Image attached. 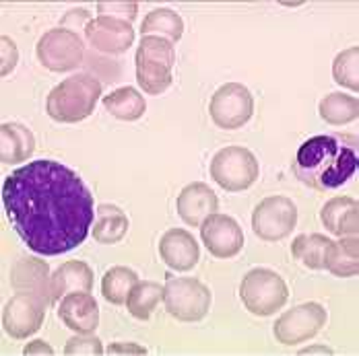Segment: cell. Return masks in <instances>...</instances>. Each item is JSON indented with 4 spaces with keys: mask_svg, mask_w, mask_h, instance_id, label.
Instances as JSON below:
<instances>
[{
    "mask_svg": "<svg viewBox=\"0 0 359 356\" xmlns=\"http://www.w3.org/2000/svg\"><path fill=\"white\" fill-rule=\"evenodd\" d=\"M11 225L39 255L79 248L95 220L93 196L81 176L58 161H32L15 169L2 185Z\"/></svg>",
    "mask_w": 359,
    "mask_h": 356,
    "instance_id": "1",
    "label": "cell"
},
{
    "mask_svg": "<svg viewBox=\"0 0 359 356\" xmlns=\"http://www.w3.org/2000/svg\"><path fill=\"white\" fill-rule=\"evenodd\" d=\"M359 141L353 134H318L299 146L293 173L308 187L328 192L345 185L358 171Z\"/></svg>",
    "mask_w": 359,
    "mask_h": 356,
    "instance_id": "2",
    "label": "cell"
},
{
    "mask_svg": "<svg viewBox=\"0 0 359 356\" xmlns=\"http://www.w3.org/2000/svg\"><path fill=\"white\" fill-rule=\"evenodd\" d=\"M102 95V83L91 74H74L56 85L46 101V111L54 122L74 124L89 118Z\"/></svg>",
    "mask_w": 359,
    "mask_h": 356,
    "instance_id": "3",
    "label": "cell"
},
{
    "mask_svg": "<svg viewBox=\"0 0 359 356\" xmlns=\"http://www.w3.org/2000/svg\"><path fill=\"white\" fill-rule=\"evenodd\" d=\"M137 80L149 95H161L172 87V71L176 62L174 43L163 37L147 36L137 50Z\"/></svg>",
    "mask_w": 359,
    "mask_h": 356,
    "instance_id": "4",
    "label": "cell"
},
{
    "mask_svg": "<svg viewBox=\"0 0 359 356\" xmlns=\"http://www.w3.org/2000/svg\"><path fill=\"white\" fill-rule=\"evenodd\" d=\"M240 299L252 315L269 318L287 303L289 290L277 272L269 268H254L240 285Z\"/></svg>",
    "mask_w": 359,
    "mask_h": 356,
    "instance_id": "5",
    "label": "cell"
},
{
    "mask_svg": "<svg viewBox=\"0 0 359 356\" xmlns=\"http://www.w3.org/2000/svg\"><path fill=\"white\" fill-rule=\"evenodd\" d=\"M209 171L225 192H244L258 179V161L244 146H225L213 157Z\"/></svg>",
    "mask_w": 359,
    "mask_h": 356,
    "instance_id": "6",
    "label": "cell"
},
{
    "mask_svg": "<svg viewBox=\"0 0 359 356\" xmlns=\"http://www.w3.org/2000/svg\"><path fill=\"white\" fill-rule=\"evenodd\" d=\"M163 303L178 321H201L211 307V290L196 278H170L163 286Z\"/></svg>",
    "mask_w": 359,
    "mask_h": 356,
    "instance_id": "7",
    "label": "cell"
},
{
    "mask_svg": "<svg viewBox=\"0 0 359 356\" xmlns=\"http://www.w3.org/2000/svg\"><path fill=\"white\" fill-rule=\"evenodd\" d=\"M37 60L52 72L74 71L85 56V43L71 29L58 27L43 34L37 41Z\"/></svg>",
    "mask_w": 359,
    "mask_h": 356,
    "instance_id": "8",
    "label": "cell"
},
{
    "mask_svg": "<svg viewBox=\"0 0 359 356\" xmlns=\"http://www.w3.org/2000/svg\"><path fill=\"white\" fill-rule=\"evenodd\" d=\"M297 208L285 196H271L256 204L252 213V229L262 241H281L295 229Z\"/></svg>",
    "mask_w": 359,
    "mask_h": 356,
    "instance_id": "9",
    "label": "cell"
},
{
    "mask_svg": "<svg viewBox=\"0 0 359 356\" xmlns=\"http://www.w3.org/2000/svg\"><path fill=\"white\" fill-rule=\"evenodd\" d=\"M211 120L223 130H238L246 126L254 113L252 93L242 83H227L219 87L209 104Z\"/></svg>",
    "mask_w": 359,
    "mask_h": 356,
    "instance_id": "10",
    "label": "cell"
},
{
    "mask_svg": "<svg viewBox=\"0 0 359 356\" xmlns=\"http://www.w3.org/2000/svg\"><path fill=\"white\" fill-rule=\"evenodd\" d=\"M46 307H50L36 292L15 294L2 311V327L15 340H25L36 334L46 318Z\"/></svg>",
    "mask_w": 359,
    "mask_h": 356,
    "instance_id": "11",
    "label": "cell"
},
{
    "mask_svg": "<svg viewBox=\"0 0 359 356\" xmlns=\"http://www.w3.org/2000/svg\"><path fill=\"white\" fill-rule=\"evenodd\" d=\"M326 323V311L318 303H302L275 321V338L285 344H302L314 338Z\"/></svg>",
    "mask_w": 359,
    "mask_h": 356,
    "instance_id": "12",
    "label": "cell"
},
{
    "mask_svg": "<svg viewBox=\"0 0 359 356\" xmlns=\"http://www.w3.org/2000/svg\"><path fill=\"white\" fill-rule=\"evenodd\" d=\"M201 237L205 248L221 259L238 255L244 248L242 227L227 214H211L201 225Z\"/></svg>",
    "mask_w": 359,
    "mask_h": 356,
    "instance_id": "13",
    "label": "cell"
},
{
    "mask_svg": "<svg viewBox=\"0 0 359 356\" xmlns=\"http://www.w3.org/2000/svg\"><path fill=\"white\" fill-rule=\"evenodd\" d=\"M85 37L95 50L104 54H124L135 41V29L130 21L116 17H97L85 25Z\"/></svg>",
    "mask_w": 359,
    "mask_h": 356,
    "instance_id": "14",
    "label": "cell"
},
{
    "mask_svg": "<svg viewBox=\"0 0 359 356\" xmlns=\"http://www.w3.org/2000/svg\"><path fill=\"white\" fill-rule=\"evenodd\" d=\"M176 208H178L180 218L190 225V227H201L211 214L217 213L219 208V200L217 194L207 185V183H188L182 192H180L178 200H176Z\"/></svg>",
    "mask_w": 359,
    "mask_h": 356,
    "instance_id": "15",
    "label": "cell"
},
{
    "mask_svg": "<svg viewBox=\"0 0 359 356\" xmlns=\"http://www.w3.org/2000/svg\"><path fill=\"white\" fill-rule=\"evenodd\" d=\"M11 285L19 292H36L48 305H54L52 278L46 262L37 257H21L11 270Z\"/></svg>",
    "mask_w": 359,
    "mask_h": 356,
    "instance_id": "16",
    "label": "cell"
},
{
    "mask_svg": "<svg viewBox=\"0 0 359 356\" xmlns=\"http://www.w3.org/2000/svg\"><path fill=\"white\" fill-rule=\"evenodd\" d=\"M58 318L76 334H91L100 323L97 301L89 292L67 294L58 305Z\"/></svg>",
    "mask_w": 359,
    "mask_h": 356,
    "instance_id": "17",
    "label": "cell"
},
{
    "mask_svg": "<svg viewBox=\"0 0 359 356\" xmlns=\"http://www.w3.org/2000/svg\"><path fill=\"white\" fill-rule=\"evenodd\" d=\"M159 255L172 270L186 272L196 266L201 257V250H198L196 239L188 231L170 229L159 239Z\"/></svg>",
    "mask_w": 359,
    "mask_h": 356,
    "instance_id": "18",
    "label": "cell"
},
{
    "mask_svg": "<svg viewBox=\"0 0 359 356\" xmlns=\"http://www.w3.org/2000/svg\"><path fill=\"white\" fill-rule=\"evenodd\" d=\"M359 204L355 198L349 196H337L328 200L320 211L323 225L337 237H347L355 235L359 229L358 222Z\"/></svg>",
    "mask_w": 359,
    "mask_h": 356,
    "instance_id": "19",
    "label": "cell"
},
{
    "mask_svg": "<svg viewBox=\"0 0 359 356\" xmlns=\"http://www.w3.org/2000/svg\"><path fill=\"white\" fill-rule=\"evenodd\" d=\"M91 288H93V270L81 259L62 264L52 276L54 303L72 292H91Z\"/></svg>",
    "mask_w": 359,
    "mask_h": 356,
    "instance_id": "20",
    "label": "cell"
},
{
    "mask_svg": "<svg viewBox=\"0 0 359 356\" xmlns=\"http://www.w3.org/2000/svg\"><path fill=\"white\" fill-rule=\"evenodd\" d=\"M36 150V138L32 130L21 124L6 122L0 126V159L6 165L23 163Z\"/></svg>",
    "mask_w": 359,
    "mask_h": 356,
    "instance_id": "21",
    "label": "cell"
},
{
    "mask_svg": "<svg viewBox=\"0 0 359 356\" xmlns=\"http://www.w3.org/2000/svg\"><path fill=\"white\" fill-rule=\"evenodd\" d=\"M358 237H343L341 241H330L324 253V268L341 278L355 276L359 272L358 257Z\"/></svg>",
    "mask_w": 359,
    "mask_h": 356,
    "instance_id": "22",
    "label": "cell"
},
{
    "mask_svg": "<svg viewBox=\"0 0 359 356\" xmlns=\"http://www.w3.org/2000/svg\"><path fill=\"white\" fill-rule=\"evenodd\" d=\"M128 231V218L118 206L114 204H102L95 213V225H93V237L97 243L111 245L118 243Z\"/></svg>",
    "mask_w": 359,
    "mask_h": 356,
    "instance_id": "23",
    "label": "cell"
},
{
    "mask_svg": "<svg viewBox=\"0 0 359 356\" xmlns=\"http://www.w3.org/2000/svg\"><path fill=\"white\" fill-rule=\"evenodd\" d=\"M104 107L118 120L124 122H135L141 120L147 109L144 97L133 87H122L111 91L108 97H104Z\"/></svg>",
    "mask_w": 359,
    "mask_h": 356,
    "instance_id": "24",
    "label": "cell"
},
{
    "mask_svg": "<svg viewBox=\"0 0 359 356\" xmlns=\"http://www.w3.org/2000/svg\"><path fill=\"white\" fill-rule=\"evenodd\" d=\"M141 34L143 37H163L170 43H176L184 34V21L172 8H155L153 13L147 15V19L141 25Z\"/></svg>",
    "mask_w": 359,
    "mask_h": 356,
    "instance_id": "25",
    "label": "cell"
},
{
    "mask_svg": "<svg viewBox=\"0 0 359 356\" xmlns=\"http://www.w3.org/2000/svg\"><path fill=\"white\" fill-rule=\"evenodd\" d=\"M139 283V276L135 270L126 266H114L102 278V294L111 305H124L133 286Z\"/></svg>",
    "mask_w": 359,
    "mask_h": 356,
    "instance_id": "26",
    "label": "cell"
},
{
    "mask_svg": "<svg viewBox=\"0 0 359 356\" xmlns=\"http://www.w3.org/2000/svg\"><path fill=\"white\" fill-rule=\"evenodd\" d=\"M320 118L326 124L343 126L358 118L359 101L358 97H349L345 93H328L320 101Z\"/></svg>",
    "mask_w": 359,
    "mask_h": 356,
    "instance_id": "27",
    "label": "cell"
},
{
    "mask_svg": "<svg viewBox=\"0 0 359 356\" xmlns=\"http://www.w3.org/2000/svg\"><path fill=\"white\" fill-rule=\"evenodd\" d=\"M330 245V239L320 233L312 235H299L291 243V255L299 259L306 268L310 270H323L324 268V253Z\"/></svg>",
    "mask_w": 359,
    "mask_h": 356,
    "instance_id": "28",
    "label": "cell"
},
{
    "mask_svg": "<svg viewBox=\"0 0 359 356\" xmlns=\"http://www.w3.org/2000/svg\"><path fill=\"white\" fill-rule=\"evenodd\" d=\"M161 299H163V286L159 283H151V280L137 283L126 299V307L133 318L144 321L151 318V313L155 311V307Z\"/></svg>",
    "mask_w": 359,
    "mask_h": 356,
    "instance_id": "29",
    "label": "cell"
},
{
    "mask_svg": "<svg viewBox=\"0 0 359 356\" xmlns=\"http://www.w3.org/2000/svg\"><path fill=\"white\" fill-rule=\"evenodd\" d=\"M332 76L334 80L351 91L359 89V48L353 45L345 52H341L332 62Z\"/></svg>",
    "mask_w": 359,
    "mask_h": 356,
    "instance_id": "30",
    "label": "cell"
},
{
    "mask_svg": "<svg viewBox=\"0 0 359 356\" xmlns=\"http://www.w3.org/2000/svg\"><path fill=\"white\" fill-rule=\"evenodd\" d=\"M65 355L67 356H81V355H89V356H102L104 355V346L97 338L89 336V334H79L71 338L65 346Z\"/></svg>",
    "mask_w": 359,
    "mask_h": 356,
    "instance_id": "31",
    "label": "cell"
},
{
    "mask_svg": "<svg viewBox=\"0 0 359 356\" xmlns=\"http://www.w3.org/2000/svg\"><path fill=\"white\" fill-rule=\"evenodd\" d=\"M97 10L102 13V17H114L116 19H124V21H133L137 17L139 4L137 2H102L97 6Z\"/></svg>",
    "mask_w": 359,
    "mask_h": 356,
    "instance_id": "32",
    "label": "cell"
},
{
    "mask_svg": "<svg viewBox=\"0 0 359 356\" xmlns=\"http://www.w3.org/2000/svg\"><path fill=\"white\" fill-rule=\"evenodd\" d=\"M17 60H19V52L15 41L8 36H2V76L17 66Z\"/></svg>",
    "mask_w": 359,
    "mask_h": 356,
    "instance_id": "33",
    "label": "cell"
},
{
    "mask_svg": "<svg viewBox=\"0 0 359 356\" xmlns=\"http://www.w3.org/2000/svg\"><path fill=\"white\" fill-rule=\"evenodd\" d=\"M108 355H147V350H144L143 346H139V344H128V342H116V344H109L108 350H106Z\"/></svg>",
    "mask_w": 359,
    "mask_h": 356,
    "instance_id": "34",
    "label": "cell"
},
{
    "mask_svg": "<svg viewBox=\"0 0 359 356\" xmlns=\"http://www.w3.org/2000/svg\"><path fill=\"white\" fill-rule=\"evenodd\" d=\"M23 355H41V356H52L54 355V348L48 344V342H43V340H36V342H32V344H27L25 346V350H23Z\"/></svg>",
    "mask_w": 359,
    "mask_h": 356,
    "instance_id": "35",
    "label": "cell"
},
{
    "mask_svg": "<svg viewBox=\"0 0 359 356\" xmlns=\"http://www.w3.org/2000/svg\"><path fill=\"white\" fill-rule=\"evenodd\" d=\"M71 21H74V29L79 27V25H83L85 21L89 23L91 21V15L87 13V10H81V8H74V10H71V13H67L65 15V19H62V25H69ZM76 34V31H74Z\"/></svg>",
    "mask_w": 359,
    "mask_h": 356,
    "instance_id": "36",
    "label": "cell"
},
{
    "mask_svg": "<svg viewBox=\"0 0 359 356\" xmlns=\"http://www.w3.org/2000/svg\"><path fill=\"white\" fill-rule=\"evenodd\" d=\"M312 353H324V355H332V350H330V348H306V350H302V355H312Z\"/></svg>",
    "mask_w": 359,
    "mask_h": 356,
    "instance_id": "37",
    "label": "cell"
}]
</instances>
